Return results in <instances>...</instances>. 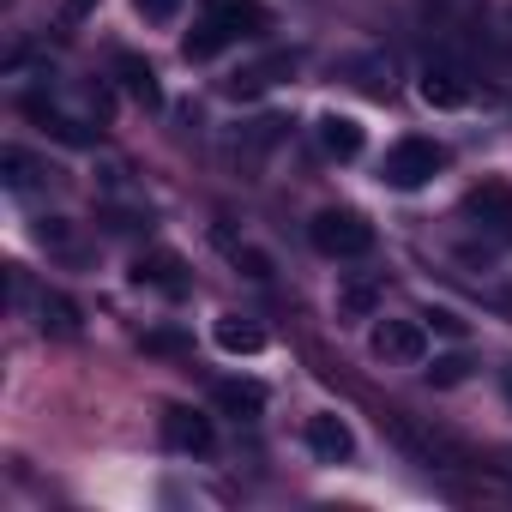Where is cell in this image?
I'll return each mask as SVG.
<instances>
[{
	"label": "cell",
	"instance_id": "cell-1",
	"mask_svg": "<svg viewBox=\"0 0 512 512\" xmlns=\"http://www.w3.org/2000/svg\"><path fill=\"white\" fill-rule=\"evenodd\" d=\"M308 241L326 260H362V253H374V223L362 211H320L308 223Z\"/></svg>",
	"mask_w": 512,
	"mask_h": 512
},
{
	"label": "cell",
	"instance_id": "cell-2",
	"mask_svg": "<svg viewBox=\"0 0 512 512\" xmlns=\"http://www.w3.org/2000/svg\"><path fill=\"white\" fill-rule=\"evenodd\" d=\"M440 169H446V145H434V139H398V145L386 151V163H380V181L398 187V193H416V187H428Z\"/></svg>",
	"mask_w": 512,
	"mask_h": 512
},
{
	"label": "cell",
	"instance_id": "cell-3",
	"mask_svg": "<svg viewBox=\"0 0 512 512\" xmlns=\"http://www.w3.org/2000/svg\"><path fill=\"white\" fill-rule=\"evenodd\" d=\"M464 217H470L488 241L512 247V187H506V181H482V187H470V193H464Z\"/></svg>",
	"mask_w": 512,
	"mask_h": 512
},
{
	"label": "cell",
	"instance_id": "cell-4",
	"mask_svg": "<svg viewBox=\"0 0 512 512\" xmlns=\"http://www.w3.org/2000/svg\"><path fill=\"white\" fill-rule=\"evenodd\" d=\"M374 356L380 362H398V368L428 362V326L422 320H380L374 326Z\"/></svg>",
	"mask_w": 512,
	"mask_h": 512
},
{
	"label": "cell",
	"instance_id": "cell-5",
	"mask_svg": "<svg viewBox=\"0 0 512 512\" xmlns=\"http://www.w3.org/2000/svg\"><path fill=\"white\" fill-rule=\"evenodd\" d=\"M199 19H211L217 31H229L235 43L241 37H266L272 31V13L260 0H199Z\"/></svg>",
	"mask_w": 512,
	"mask_h": 512
},
{
	"label": "cell",
	"instance_id": "cell-6",
	"mask_svg": "<svg viewBox=\"0 0 512 512\" xmlns=\"http://www.w3.org/2000/svg\"><path fill=\"white\" fill-rule=\"evenodd\" d=\"M163 446H169V452H187V458H205V452L217 446L211 416H199V410H187V404H169V410H163Z\"/></svg>",
	"mask_w": 512,
	"mask_h": 512
},
{
	"label": "cell",
	"instance_id": "cell-7",
	"mask_svg": "<svg viewBox=\"0 0 512 512\" xmlns=\"http://www.w3.org/2000/svg\"><path fill=\"white\" fill-rule=\"evenodd\" d=\"M416 91H422V103H428V109H464V103H470V79H464L452 61H428Z\"/></svg>",
	"mask_w": 512,
	"mask_h": 512
},
{
	"label": "cell",
	"instance_id": "cell-8",
	"mask_svg": "<svg viewBox=\"0 0 512 512\" xmlns=\"http://www.w3.org/2000/svg\"><path fill=\"white\" fill-rule=\"evenodd\" d=\"M308 452L314 458H326V464H344L350 452H356V434H350V422L344 416H332V410H320V416H308Z\"/></svg>",
	"mask_w": 512,
	"mask_h": 512
},
{
	"label": "cell",
	"instance_id": "cell-9",
	"mask_svg": "<svg viewBox=\"0 0 512 512\" xmlns=\"http://www.w3.org/2000/svg\"><path fill=\"white\" fill-rule=\"evenodd\" d=\"M133 284L139 290H163V296H187V266L157 247V253H139L133 260Z\"/></svg>",
	"mask_w": 512,
	"mask_h": 512
},
{
	"label": "cell",
	"instance_id": "cell-10",
	"mask_svg": "<svg viewBox=\"0 0 512 512\" xmlns=\"http://www.w3.org/2000/svg\"><path fill=\"white\" fill-rule=\"evenodd\" d=\"M115 79H121V91H127L139 109H157V103H163V85H157V67H151V61L115 55Z\"/></svg>",
	"mask_w": 512,
	"mask_h": 512
},
{
	"label": "cell",
	"instance_id": "cell-11",
	"mask_svg": "<svg viewBox=\"0 0 512 512\" xmlns=\"http://www.w3.org/2000/svg\"><path fill=\"white\" fill-rule=\"evenodd\" d=\"M211 338H217L223 356H260V350H266V332L253 326V320H241V314H223V320L211 326Z\"/></svg>",
	"mask_w": 512,
	"mask_h": 512
},
{
	"label": "cell",
	"instance_id": "cell-12",
	"mask_svg": "<svg viewBox=\"0 0 512 512\" xmlns=\"http://www.w3.org/2000/svg\"><path fill=\"white\" fill-rule=\"evenodd\" d=\"M211 404L229 410V416H260L266 410V386L260 380H217L211 386Z\"/></svg>",
	"mask_w": 512,
	"mask_h": 512
},
{
	"label": "cell",
	"instance_id": "cell-13",
	"mask_svg": "<svg viewBox=\"0 0 512 512\" xmlns=\"http://www.w3.org/2000/svg\"><path fill=\"white\" fill-rule=\"evenodd\" d=\"M320 151L338 157V163L362 157V127H356L350 115H320Z\"/></svg>",
	"mask_w": 512,
	"mask_h": 512
},
{
	"label": "cell",
	"instance_id": "cell-14",
	"mask_svg": "<svg viewBox=\"0 0 512 512\" xmlns=\"http://www.w3.org/2000/svg\"><path fill=\"white\" fill-rule=\"evenodd\" d=\"M296 73V55H272V61H260V67H241L235 79H229V91L235 97H253V91H266V85H278V79H290Z\"/></svg>",
	"mask_w": 512,
	"mask_h": 512
},
{
	"label": "cell",
	"instance_id": "cell-15",
	"mask_svg": "<svg viewBox=\"0 0 512 512\" xmlns=\"http://www.w3.org/2000/svg\"><path fill=\"white\" fill-rule=\"evenodd\" d=\"M37 314H43V332H55V338H79V326H85L79 302H73V296H61V290H49V296L37 302Z\"/></svg>",
	"mask_w": 512,
	"mask_h": 512
},
{
	"label": "cell",
	"instance_id": "cell-16",
	"mask_svg": "<svg viewBox=\"0 0 512 512\" xmlns=\"http://www.w3.org/2000/svg\"><path fill=\"white\" fill-rule=\"evenodd\" d=\"M0 175H7V187H13V193H31V187H37L43 175H55V169H49V163H37V157H31V151H19V145H7V151H0Z\"/></svg>",
	"mask_w": 512,
	"mask_h": 512
},
{
	"label": "cell",
	"instance_id": "cell-17",
	"mask_svg": "<svg viewBox=\"0 0 512 512\" xmlns=\"http://www.w3.org/2000/svg\"><path fill=\"white\" fill-rule=\"evenodd\" d=\"M374 308H380V284H368V278L338 284V320H368Z\"/></svg>",
	"mask_w": 512,
	"mask_h": 512
},
{
	"label": "cell",
	"instance_id": "cell-18",
	"mask_svg": "<svg viewBox=\"0 0 512 512\" xmlns=\"http://www.w3.org/2000/svg\"><path fill=\"white\" fill-rule=\"evenodd\" d=\"M229 43H235L229 31H217L211 19H199V25H193V31L181 37V55H187V61H211V55H223Z\"/></svg>",
	"mask_w": 512,
	"mask_h": 512
},
{
	"label": "cell",
	"instance_id": "cell-19",
	"mask_svg": "<svg viewBox=\"0 0 512 512\" xmlns=\"http://www.w3.org/2000/svg\"><path fill=\"white\" fill-rule=\"evenodd\" d=\"M350 73H356V85H362L368 97H386V91H392V61H386V55H374V61H350Z\"/></svg>",
	"mask_w": 512,
	"mask_h": 512
},
{
	"label": "cell",
	"instance_id": "cell-20",
	"mask_svg": "<svg viewBox=\"0 0 512 512\" xmlns=\"http://www.w3.org/2000/svg\"><path fill=\"white\" fill-rule=\"evenodd\" d=\"M470 368H476L470 356H440V362L428 368V380H434V386H464V380H470Z\"/></svg>",
	"mask_w": 512,
	"mask_h": 512
},
{
	"label": "cell",
	"instance_id": "cell-21",
	"mask_svg": "<svg viewBox=\"0 0 512 512\" xmlns=\"http://www.w3.org/2000/svg\"><path fill=\"white\" fill-rule=\"evenodd\" d=\"M133 13L151 19V25H169V19L181 13V0H133Z\"/></svg>",
	"mask_w": 512,
	"mask_h": 512
},
{
	"label": "cell",
	"instance_id": "cell-22",
	"mask_svg": "<svg viewBox=\"0 0 512 512\" xmlns=\"http://www.w3.org/2000/svg\"><path fill=\"white\" fill-rule=\"evenodd\" d=\"M145 350H151V356H181L187 338H181V332H145Z\"/></svg>",
	"mask_w": 512,
	"mask_h": 512
},
{
	"label": "cell",
	"instance_id": "cell-23",
	"mask_svg": "<svg viewBox=\"0 0 512 512\" xmlns=\"http://www.w3.org/2000/svg\"><path fill=\"white\" fill-rule=\"evenodd\" d=\"M422 320H428V326H434V332H446V338H464V320H458V314H452V308H428V314H422Z\"/></svg>",
	"mask_w": 512,
	"mask_h": 512
},
{
	"label": "cell",
	"instance_id": "cell-24",
	"mask_svg": "<svg viewBox=\"0 0 512 512\" xmlns=\"http://www.w3.org/2000/svg\"><path fill=\"white\" fill-rule=\"evenodd\" d=\"M235 266H247V278H272V260H266L260 247H241V253H235Z\"/></svg>",
	"mask_w": 512,
	"mask_h": 512
},
{
	"label": "cell",
	"instance_id": "cell-25",
	"mask_svg": "<svg viewBox=\"0 0 512 512\" xmlns=\"http://www.w3.org/2000/svg\"><path fill=\"white\" fill-rule=\"evenodd\" d=\"M91 7H97V0H67V7H61V19H67V25H79Z\"/></svg>",
	"mask_w": 512,
	"mask_h": 512
},
{
	"label": "cell",
	"instance_id": "cell-26",
	"mask_svg": "<svg viewBox=\"0 0 512 512\" xmlns=\"http://www.w3.org/2000/svg\"><path fill=\"white\" fill-rule=\"evenodd\" d=\"M506 49H512V7H506Z\"/></svg>",
	"mask_w": 512,
	"mask_h": 512
},
{
	"label": "cell",
	"instance_id": "cell-27",
	"mask_svg": "<svg viewBox=\"0 0 512 512\" xmlns=\"http://www.w3.org/2000/svg\"><path fill=\"white\" fill-rule=\"evenodd\" d=\"M506 398H512V374H506Z\"/></svg>",
	"mask_w": 512,
	"mask_h": 512
},
{
	"label": "cell",
	"instance_id": "cell-28",
	"mask_svg": "<svg viewBox=\"0 0 512 512\" xmlns=\"http://www.w3.org/2000/svg\"><path fill=\"white\" fill-rule=\"evenodd\" d=\"M506 470H512V452H506Z\"/></svg>",
	"mask_w": 512,
	"mask_h": 512
}]
</instances>
